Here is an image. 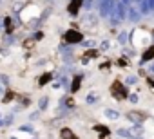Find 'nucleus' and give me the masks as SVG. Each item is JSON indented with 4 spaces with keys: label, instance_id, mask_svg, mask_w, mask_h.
I'll use <instances>...</instances> for the list:
<instances>
[{
    "label": "nucleus",
    "instance_id": "nucleus-40",
    "mask_svg": "<svg viewBox=\"0 0 154 139\" xmlns=\"http://www.w3.org/2000/svg\"><path fill=\"white\" fill-rule=\"evenodd\" d=\"M31 139H38V137H31Z\"/></svg>",
    "mask_w": 154,
    "mask_h": 139
},
{
    "label": "nucleus",
    "instance_id": "nucleus-21",
    "mask_svg": "<svg viewBox=\"0 0 154 139\" xmlns=\"http://www.w3.org/2000/svg\"><path fill=\"white\" fill-rule=\"evenodd\" d=\"M136 83H138V76H136V74H129V76L125 78V81H123L125 87H131V85H136Z\"/></svg>",
    "mask_w": 154,
    "mask_h": 139
},
{
    "label": "nucleus",
    "instance_id": "nucleus-13",
    "mask_svg": "<svg viewBox=\"0 0 154 139\" xmlns=\"http://www.w3.org/2000/svg\"><path fill=\"white\" fill-rule=\"evenodd\" d=\"M62 107H63L65 110H71V108H74V107H76V101H74V98H72V96H65V98L62 99Z\"/></svg>",
    "mask_w": 154,
    "mask_h": 139
},
{
    "label": "nucleus",
    "instance_id": "nucleus-9",
    "mask_svg": "<svg viewBox=\"0 0 154 139\" xmlns=\"http://www.w3.org/2000/svg\"><path fill=\"white\" fill-rule=\"evenodd\" d=\"M80 7H82V0H71L69 6H67V11H69V15L76 16L80 13Z\"/></svg>",
    "mask_w": 154,
    "mask_h": 139
},
{
    "label": "nucleus",
    "instance_id": "nucleus-7",
    "mask_svg": "<svg viewBox=\"0 0 154 139\" xmlns=\"http://www.w3.org/2000/svg\"><path fill=\"white\" fill-rule=\"evenodd\" d=\"M154 11V0H141L140 2V13L141 15H150Z\"/></svg>",
    "mask_w": 154,
    "mask_h": 139
},
{
    "label": "nucleus",
    "instance_id": "nucleus-33",
    "mask_svg": "<svg viewBox=\"0 0 154 139\" xmlns=\"http://www.w3.org/2000/svg\"><path fill=\"white\" fill-rule=\"evenodd\" d=\"M131 2H132V0H120V4H123L125 7H127V6H131Z\"/></svg>",
    "mask_w": 154,
    "mask_h": 139
},
{
    "label": "nucleus",
    "instance_id": "nucleus-8",
    "mask_svg": "<svg viewBox=\"0 0 154 139\" xmlns=\"http://www.w3.org/2000/svg\"><path fill=\"white\" fill-rule=\"evenodd\" d=\"M82 81H84V76H82V74H76V76L71 80V87H69L71 94H76V92L80 90V87H82Z\"/></svg>",
    "mask_w": 154,
    "mask_h": 139
},
{
    "label": "nucleus",
    "instance_id": "nucleus-16",
    "mask_svg": "<svg viewBox=\"0 0 154 139\" xmlns=\"http://www.w3.org/2000/svg\"><path fill=\"white\" fill-rule=\"evenodd\" d=\"M84 25L89 27V29H94V27H96V16H94V15H87V16L84 18Z\"/></svg>",
    "mask_w": 154,
    "mask_h": 139
},
{
    "label": "nucleus",
    "instance_id": "nucleus-5",
    "mask_svg": "<svg viewBox=\"0 0 154 139\" xmlns=\"http://www.w3.org/2000/svg\"><path fill=\"white\" fill-rule=\"evenodd\" d=\"M112 9H114V0H102L100 2V15L102 16H109Z\"/></svg>",
    "mask_w": 154,
    "mask_h": 139
},
{
    "label": "nucleus",
    "instance_id": "nucleus-6",
    "mask_svg": "<svg viewBox=\"0 0 154 139\" xmlns=\"http://www.w3.org/2000/svg\"><path fill=\"white\" fill-rule=\"evenodd\" d=\"M93 132H96L98 137H111V128L107 125H102V123H96L93 126Z\"/></svg>",
    "mask_w": 154,
    "mask_h": 139
},
{
    "label": "nucleus",
    "instance_id": "nucleus-39",
    "mask_svg": "<svg viewBox=\"0 0 154 139\" xmlns=\"http://www.w3.org/2000/svg\"><path fill=\"white\" fill-rule=\"evenodd\" d=\"M100 139H109V137H100Z\"/></svg>",
    "mask_w": 154,
    "mask_h": 139
},
{
    "label": "nucleus",
    "instance_id": "nucleus-32",
    "mask_svg": "<svg viewBox=\"0 0 154 139\" xmlns=\"http://www.w3.org/2000/svg\"><path fill=\"white\" fill-rule=\"evenodd\" d=\"M147 85H149V87L154 90V80H152V78H147Z\"/></svg>",
    "mask_w": 154,
    "mask_h": 139
},
{
    "label": "nucleus",
    "instance_id": "nucleus-37",
    "mask_svg": "<svg viewBox=\"0 0 154 139\" xmlns=\"http://www.w3.org/2000/svg\"><path fill=\"white\" fill-rule=\"evenodd\" d=\"M0 96H4V87L0 85Z\"/></svg>",
    "mask_w": 154,
    "mask_h": 139
},
{
    "label": "nucleus",
    "instance_id": "nucleus-34",
    "mask_svg": "<svg viewBox=\"0 0 154 139\" xmlns=\"http://www.w3.org/2000/svg\"><path fill=\"white\" fill-rule=\"evenodd\" d=\"M109 65H111V63H109V61H105V63H102V65H100V69H102V71H103V69H109Z\"/></svg>",
    "mask_w": 154,
    "mask_h": 139
},
{
    "label": "nucleus",
    "instance_id": "nucleus-11",
    "mask_svg": "<svg viewBox=\"0 0 154 139\" xmlns=\"http://www.w3.org/2000/svg\"><path fill=\"white\" fill-rule=\"evenodd\" d=\"M127 9H129V11H127V18H129L131 22H138V20L141 18V13H140L136 7L131 6V7H127Z\"/></svg>",
    "mask_w": 154,
    "mask_h": 139
},
{
    "label": "nucleus",
    "instance_id": "nucleus-1",
    "mask_svg": "<svg viewBox=\"0 0 154 139\" xmlns=\"http://www.w3.org/2000/svg\"><path fill=\"white\" fill-rule=\"evenodd\" d=\"M111 96L114 98V99H118V101H123V99H127V96H129V87H125L123 85V81H120V80H114L112 83H111Z\"/></svg>",
    "mask_w": 154,
    "mask_h": 139
},
{
    "label": "nucleus",
    "instance_id": "nucleus-2",
    "mask_svg": "<svg viewBox=\"0 0 154 139\" xmlns=\"http://www.w3.org/2000/svg\"><path fill=\"white\" fill-rule=\"evenodd\" d=\"M85 38H84V33L78 31V29H67L63 33V42L67 45H76V43H82Z\"/></svg>",
    "mask_w": 154,
    "mask_h": 139
},
{
    "label": "nucleus",
    "instance_id": "nucleus-24",
    "mask_svg": "<svg viewBox=\"0 0 154 139\" xmlns=\"http://www.w3.org/2000/svg\"><path fill=\"white\" fill-rule=\"evenodd\" d=\"M17 98V94H13V92H4V96H2V101L4 103H9L11 99H15Z\"/></svg>",
    "mask_w": 154,
    "mask_h": 139
},
{
    "label": "nucleus",
    "instance_id": "nucleus-28",
    "mask_svg": "<svg viewBox=\"0 0 154 139\" xmlns=\"http://www.w3.org/2000/svg\"><path fill=\"white\" fill-rule=\"evenodd\" d=\"M109 47H111V43H109V42H107V40H105V42H102V43H100V49H102V51H109Z\"/></svg>",
    "mask_w": 154,
    "mask_h": 139
},
{
    "label": "nucleus",
    "instance_id": "nucleus-27",
    "mask_svg": "<svg viewBox=\"0 0 154 139\" xmlns=\"http://www.w3.org/2000/svg\"><path fill=\"white\" fill-rule=\"evenodd\" d=\"M9 83V76L8 74H0V85H8Z\"/></svg>",
    "mask_w": 154,
    "mask_h": 139
},
{
    "label": "nucleus",
    "instance_id": "nucleus-4",
    "mask_svg": "<svg viewBox=\"0 0 154 139\" xmlns=\"http://www.w3.org/2000/svg\"><path fill=\"white\" fill-rule=\"evenodd\" d=\"M58 137H60V139H80L78 134H76L71 126H62L60 132H58Z\"/></svg>",
    "mask_w": 154,
    "mask_h": 139
},
{
    "label": "nucleus",
    "instance_id": "nucleus-19",
    "mask_svg": "<svg viewBox=\"0 0 154 139\" xmlns=\"http://www.w3.org/2000/svg\"><path fill=\"white\" fill-rule=\"evenodd\" d=\"M47 107H49V96H42V98L38 99V110L44 112Z\"/></svg>",
    "mask_w": 154,
    "mask_h": 139
},
{
    "label": "nucleus",
    "instance_id": "nucleus-41",
    "mask_svg": "<svg viewBox=\"0 0 154 139\" xmlns=\"http://www.w3.org/2000/svg\"><path fill=\"white\" fill-rule=\"evenodd\" d=\"M0 2H2V0H0Z\"/></svg>",
    "mask_w": 154,
    "mask_h": 139
},
{
    "label": "nucleus",
    "instance_id": "nucleus-23",
    "mask_svg": "<svg viewBox=\"0 0 154 139\" xmlns=\"http://www.w3.org/2000/svg\"><path fill=\"white\" fill-rule=\"evenodd\" d=\"M127 36H129V34H127L125 31H122V33L118 34V43H120V45H125V43L129 42V38H127Z\"/></svg>",
    "mask_w": 154,
    "mask_h": 139
},
{
    "label": "nucleus",
    "instance_id": "nucleus-15",
    "mask_svg": "<svg viewBox=\"0 0 154 139\" xmlns=\"http://www.w3.org/2000/svg\"><path fill=\"white\" fill-rule=\"evenodd\" d=\"M2 29H4L8 34H11V33L15 31V24H13V20H11L9 16H6V18H4V25H2Z\"/></svg>",
    "mask_w": 154,
    "mask_h": 139
},
{
    "label": "nucleus",
    "instance_id": "nucleus-38",
    "mask_svg": "<svg viewBox=\"0 0 154 139\" xmlns=\"http://www.w3.org/2000/svg\"><path fill=\"white\" fill-rule=\"evenodd\" d=\"M9 139H18V137H17V135H11V137H9Z\"/></svg>",
    "mask_w": 154,
    "mask_h": 139
},
{
    "label": "nucleus",
    "instance_id": "nucleus-25",
    "mask_svg": "<svg viewBox=\"0 0 154 139\" xmlns=\"http://www.w3.org/2000/svg\"><path fill=\"white\" fill-rule=\"evenodd\" d=\"M127 99H129V101H131L132 105H136V103L140 101V98H138V94H134V92H132V94L129 92V96H127Z\"/></svg>",
    "mask_w": 154,
    "mask_h": 139
},
{
    "label": "nucleus",
    "instance_id": "nucleus-20",
    "mask_svg": "<svg viewBox=\"0 0 154 139\" xmlns=\"http://www.w3.org/2000/svg\"><path fill=\"white\" fill-rule=\"evenodd\" d=\"M98 54H100V51H98V49H89V51H85V52H84V58L91 61V60H93V58H96Z\"/></svg>",
    "mask_w": 154,
    "mask_h": 139
},
{
    "label": "nucleus",
    "instance_id": "nucleus-36",
    "mask_svg": "<svg viewBox=\"0 0 154 139\" xmlns=\"http://www.w3.org/2000/svg\"><path fill=\"white\" fill-rule=\"evenodd\" d=\"M2 116H4V114H2V112H0V128H2V126H4V123H2Z\"/></svg>",
    "mask_w": 154,
    "mask_h": 139
},
{
    "label": "nucleus",
    "instance_id": "nucleus-31",
    "mask_svg": "<svg viewBox=\"0 0 154 139\" xmlns=\"http://www.w3.org/2000/svg\"><path fill=\"white\" fill-rule=\"evenodd\" d=\"M82 43H84L85 47H94V42H93V40H89V42H87V40H84Z\"/></svg>",
    "mask_w": 154,
    "mask_h": 139
},
{
    "label": "nucleus",
    "instance_id": "nucleus-35",
    "mask_svg": "<svg viewBox=\"0 0 154 139\" xmlns=\"http://www.w3.org/2000/svg\"><path fill=\"white\" fill-rule=\"evenodd\" d=\"M42 38H44V34H42V33H36V34H35V40H42Z\"/></svg>",
    "mask_w": 154,
    "mask_h": 139
},
{
    "label": "nucleus",
    "instance_id": "nucleus-26",
    "mask_svg": "<svg viewBox=\"0 0 154 139\" xmlns=\"http://www.w3.org/2000/svg\"><path fill=\"white\" fill-rule=\"evenodd\" d=\"M20 130H22V132H29V134H33V132H35L33 125H24V126H20Z\"/></svg>",
    "mask_w": 154,
    "mask_h": 139
},
{
    "label": "nucleus",
    "instance_id": "nucleus-12",
    "mask_svg": "<svg viewBox=\"0 0 154 139\" xmlns=\"http://www.w3.org/2000/svg\"><path fill=\"white\" fill-rule=\"evenodd\" d=\"M103 116L107 119H111V121H118L120 119V112L114 110V108H103Z\"/></svg>",
    "mask_w": 154,
    "mask_h": 139
},
{
    "label": "nucleus",
    "instance_id": "nucleus-17",
    "mask_svg": "<svg viewBox=\"0 0 154 139\" xmlns=\"http://www.w3.org/2000/svg\"><path fill=\"white\" fill-rule=\"evenodd\" d=\"M98 99H100V94H98L96 90H91V92H89V94L85 96V101H87L89 105H93V103H96Z\"/></svg>",
    "mask_w": 154,
    "mask_h": 139
},
{
    "label": "nucleus",
    "instance_id": "nucleus-22",
    "mask_svg": "<svg viewBox=\"0 0 154 139\" xmlns=\"http://www.w3.org/2000/svg\"><path fill=\"white\" fill-rule=\"evenodd\" d=\"M116 135L122 137V139H131V137H132L131 132H129V128H118V130H116Z\"/></svg>",
    "mask_w": 154,
    "mask_h": 139
},
{
    "label": "nucleus",
    "instance_id": "nucleus-30",
    "mask_svg": "<svg viewBox=\"0 0 154 139\" xmlns=\"http://www.w3.org/2000/svg\"><path fill=\"white\" fill-rule=\"evenodd\" d=\"M147 71H149L150 74H154V60H152V61H150V63L147 65Z\"/></svg>",
    "mask_w": 154,
    "mask_h": 139
},
{
    "label": "nucleus",
    "instance_id": "nucleus-14",
    "mask_svg": "<svg viewBox=\"0 0 154 139\" xmlns=\"http://www.w3.org/2000/svg\"><path fill=\"white\" fill-rule=\"evenodd\" d=\"M51 80H53V72H44L38 78V87H45L47 83H51Z\"/></svg>",
    "mask_w": 154,
    "mask_h": 139
},
{
    "label": "nucleus",
    "instance_id": "nucleus-18",
    "mask_svg": "<svg viewBox=\"0 0 154 139\" xmlns=\"http://www.w3.org/2000/svg\"><path fill=\"white\" fill-rule=\"evenodd\" d=\"M2 123H4V126H11V125L15 123V114H13V112L4 114V116H2Z\"/></svg>",
    "mask_w": 154,
    "mask_h": 139
},
{
    "label": "nucleus",
    "instance_id": "nucleus-3",
    "mask_svg": "<svg viewBox=\"0 0 154 139\" xmlns=\"http://www.w3.org/2000/svg\"><path fill=\"white\" fill-rule=\"evenodd\" d=\"M125 117H127L132 125H143V123H145V119H147V112L132 108V110H129V112L125 114Z\"/></svg>",
    "mask_w": 154,
    "mask_h": 139
},
{
    "label": "nucleus",
    "instance_id": "nucleus-29",
    "mask_svg": "<svg viewBox=\"0 0 154 139\" xmlns=\"http://www.w3.org/2000/svg\"><path fill=\"white\" fill-rule=\"evenodd\" d=\"M116 63H118V65H120V67H129V61H127V60H125V58H120V60H118V61H116Z\"/></svg>",
    "mask_w": 154,
    "mask_h": 139
},
{
    "label": "nucleus",
    "instance_id": "nucleus-10",
    "mask_svg": "<svg viewBox=\"0 0 154 139\" xmlns=\"http://www.w3.org/2000/svg\"><path fill=\"white\" fill-rule=\"evenodd\" d=\"M152 60H154V45H149L141 52V63H147V61H152Z\"/></svg>",
    "mask_w": 154,
    "mask_h": 139
}]
</instances>
